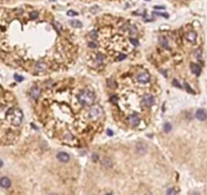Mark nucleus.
Instances as JSON below:
<instances>
[{
  "instance_id": "obj_1",
  "label": "nucleus",
  "mask_w": 207,
  "mask_h": 195,
  "mask_svg": "<svg viewBox=\"0 0 207 195\" xmlns=\"http://www.w3.org/2000/svg\"><path fill=\"white\" fill-rule=\"evenodd\" d=\"M95 94L91 91H89V90H84V91H82L78 98L79 102L81 103L83 106H91L93 104V102H95Z\"/></svg>"
},
{
  "instance_id": "obj_2",
  "label": "nucleus",
  "mask_w": 207,
  "mask_h": 195,
  "mask_svg": "<svg viewBox=\"0 0 207 195\" xmlns=\"http://www.w3.org/2000/svg\"><path fill=\"white\" fill-rule=\"evenodd\" d=\"M8 118L12 125L19 126L22 120V113L19 109H10L8 111Z\"/></svg>"
},
{
  "instance_id": "obj_3",
  "label": "nucleus",
  "mask_w": 207,
  "mask_h": 195,
  "mask_svg": "<svg viewBox=\"0 0 207 195\" xmlns=\"http://www.w3.org/2000/svg\"><path fill=\"white\" fill-rule=\"evenodd\" d=\"M89 118H91V120H93V121L100 119L101 117L103 116V109H102V107H100V106H98V105H95V106H93V107L91 108V110H89Z\"/></svg>"
},
{
  "instance_id": "obj_4",
  "label": "nucleus",
  "mask_w": 207,
  "mask_h": 195,
  "mask_svg": "<svg viewBox=\"0 0 207 195\" xmlns=\"http://www.w3.org/2000/svg\"><path fill=\"white\" fill-rule=\"evenodd\" d=\"M142 104L146 107H151L154 105V98L150 94H145L142 98Z\"/></svg>"
},
{
  "instance_id": "obj_5",
  "label": "nucleus",
  "mask_w": 207,
  "mask_h": 195,
  "mask_svg": "<svg viewBox=\"0 0 207 195\" xmlns=\"http://www.w3.org/2000/svg\"><path fill=\"white\" fill-rule=\"evenodd\" d=\"M149 78H150V75H149V73L147 71H143L141 73H139V75L137 77L138 81L141 82V84H146L147 81H149Z\"/></svg>"
},
{
  "instance_id": "obj_6",
  "label": "nucleus",
  "mask_w": 207,
  "mask_h": 195,
  "mask_svg": "<svg viewBox=\"0 0 207 195\" xmlns=\"http://www.w3.org/2000/svg\"><path fill=\"white\" fill-rule=\"evenodd\" d=\"M128 120H129V123L132 126H137L140 122V118L137 114H131L130 116L128 117Z\"/></svg>"
},
{
  "instance_id": "obj_7",
  "label": "nucleus",
  "mask_w": 207,
  "mask_h": 195,
  "mask_svg": "<svg viewBox=\"0 0 207 195\" xmlns=\"http://www.w3.org/2000/svg\"><path fill=\"white\" fill-rule=\"evenodd\" d=\"M57 159L62 162H67L68 161H69L70 157L67 153H63V151H61V153H59L58 155H57Z\"/></svg>"
},
{
  "instance_id": "obj_8",
  "label": "nucleus",
  "mask_w": 207,
  "mask_h": 195,
  "mask_svg": "<svg viewBox=\"0 0 207 195\" xmlns=\"http://www.w3.org/2000/svg\"><path fill=\"white\" fill-rule=\"evenodd\" d=\"M0 185L3 188H9L10 185H11V182H10V180L7 177H2L0 179Z\"/></svg>"
},
{
  "instance_id": "obj_9",
  "label": "nucleus",
  "mask_w": 207,
  "mask_h": 195,
  "mask_svg": "<svg viewBox=\"0 0 207 195\" xmlns=\"http://www.w3.org/2000/svg\"><path fill=\"white\" fill-rule=\"evenodd\" d=\"M40 94H41L40 88H32V91H30V97L33 98V99H38Z\"/></svg>"
},
{
  "instance_id": "obj_10",
  "label": "nucleus",
  "mask_w": 207,
  "mask_h": 195,
  "mask_svg": "<svg viewBox=\"0 0 207 195\" xmlns=\"http://www.w3.org/2000/svg\"><path fill=\"white\" fill-rule=\"evenodd\" d=\"M186 38H187V40H188V41H190V42L194 43V42H195V41H196V38H197V35H196V32H187Z\"/></svg>"
},
{
  "instance_id": "obj_11",
  "label": "nucleus",
  "mask_w": 207,
  "mask_h": 195,
  "mask_svg": "<svg viewBox=\"0 0 207 195\" xmlns=\"http://www.w3.org/2000/svg\"><path fill=\"white\" fill-rule=\"evenodd\" d=\"M196 117H197L199 120H205L206 119V117H207V115H206V112L204 111V110H198L197 111V113H196Z\"/></svg>"
},
{
  "instance_id": "obj_12",
  "label": "nucleus",
  "mask_w": 207,
  "mask_h": 195,
  "mask_svg": "<svg viewBox=\"0 0 207 195\" xmlns=\"http://www.w3.org/2000/svg\"><path fill=\"white\" fill-rule=\"evenodd\" d=\"M191 70H192V71H193V73H195L196 75H199V74H200V72H201L200 66H199V65H197V64H192V65H191Z\"/></svg>"
},
{
  "instance_id": "obj_13",
  "label": "nucleus",
  "mask_w": 207,
  "mask_h": 195,
  "mask_svg": "<svg viewBox=\"0 0 207 195\" xmlns=\"http://www.w3.org/2000/svg\"><path fill=\"white\" fill-rule=\"evenodd\" d=\"M136 151H137V153H138L142 155V153H144L145 151H146V147H145L144 144L138 143V144H137V146H136Z\"/></svg>"
},
{
  "instance_id": "obj_14",
  "label": "nucleus",
  "mask_w": 207,
  "mask_h": 195,
  "mask_svg": "<svg viewBox=\"0 0 207 195\" xmlns=\"http://www.w3.org/2000/svg\"><path fill=\"white\" fill-rule=\"evenodd\" d=\"M103 166L106 168H110L112 167V161L110 160L109 158H105L103 160Z\"/></svg>"
},
{
  "instance_id": "obj_15",
  "label": "nucleus",
  "mask_w": 207,
  "mask_h": 195,
  "mask_svg": "<svg viewBox=\"0 0 207 195\" xmlns=\"http://www.w3.org/2000/svg\"><path fill=\"white\" fill-rule=\"evenodd\" d=\"M36 67H37V69L39 70V71H43V70L46 69L47 65L45 64L44 62H39V63H38V64H37V66H36Z\"/></svg>"
},
{
  "instance_id": "obj_16",
  "label": "nucleus",
  "mask_w": 207,
  "mask_h": 195,
  "mask_svg": "<svg viewBox=\"0 0 207 195\" xmlns=\"http://www.w3.org/2000/svg\"><path fill=\"white\" fill-rule=\"evenodd\" d=\"M159 44H161V46L163 47V48H169L168 41H167L165 38H161V40H159Z\"/></svg>"
},
{
  "instance_id": "obj_17",
  "label": "nucleus",
  "mask_w": 207,
  "mask_h": 195,
  "mask_svg": "<svg viewBox=\"0 0 207 195\" xmlns=\"http://www.w3.org/2000/svg\"><path fill=\"white\" fill-rule=\"evenodd\" d=\"M127 29L129 30V32H130L131 35H134V34H136V32H137V29H136V27H134L133 25L128 26V27H127Z\"/></svg>"
},
{
  "instance_id": "obj_18",
  "label": "nucleus",
  "mask_w": 207,
  "mask_h": 195,
  "mask_svg": "<svg viewBox=\"0 0 207 195\" xmlns=\"http://www.w3.org/2000/svg\"><path fill=\"white\" fill-rule=\"evenodd\" d=\"M70 23H71V26L74 27V28H81V26H82V23L78 21H71Z\"/></svg>"
},
{
  "instance_id": "obj_19",
  "label": "nucleus",
  "mask_w": 207,
  "mask_h": 195,
  "mask_svg": "<svg viewBox=\"0 0 207 195\" xmlns=\"http://www.w3.org/2000/svg\"><path fill=\"white\" fill-rule=\"evenodd\" d=\"M30 19H38V16H39V12H38V11H32V12H30Z\"/></svg>"
},
{
  "instance_id": "obj_20",
  "label": "nucleus",
  "mask_w": 207,
  "mask_h": 195,
  "mask_svg": "<svg viewBox=\"0 0 207 195\" xmlns=\"http://www.w3.org/2000/svg\"><path fill=\"white\" fill-rule=\"evenodd\" d=\"M163 129H165V132H169V131H170V130L172 129V126H171V124L165 123V126H163Z\"/></svg>"
},
{
  "instance_id": "obj_21",
  "label": "nucleus",
  "mask_w": 207,
  "mask_h": 195,
  "mask_svg": "<svg viewBox=\"0 0 207 195\" xmlns=\"http://www.w3.org/2000/svg\"><path fill=\"white\" fill-rule=\"evenodd\" d=\"M108 86H109L110 88H116V86H117L114 80H109V81H108Z\"/></svg>"
},
{
  "instance_id": "obj_22",
  "label": "nucleus",
  "mask_w": 207,
  "mask_h": 195,
  "mask_svg": "<svg viewBox=\"0 0 207 195\" xmlns=\"http://www.w3.org/2000/svg\"><path fill=\"white\" fill-rule=\"evenodd\" d=\"M103 60H104V57H103L102 55H101V54H99L98 56H97V61H98V63H102L103 62Z\"/></svg>"
},
{
  "instance_id": "obj_23",
  "label": "nucleus",
  "mask_w": 207,
  "mask_h": 195,
  "mask_svg": "<svg viewBox=\"0 0 207 195\" xmlns=\"http://www.w3.org/2000/svg\"><path fill=\"white\" fill-rule=\"evenodd\" d=\"M154 13L157 14V15L163 16V17H165V19H168V17H169V14H167V13H161V12H154Z\"/></svg>"
},
{
  "instance_id": "obj_24",
  "label": "nucleus",
  "mask_w": 207,
  "mask_h": 195,
  "mask_svg": "<svg viewBox=\"0 0 207 195\" xmlns=\"http://www.w3.org/2000/svg\"><path fill=\"white\" fill-rule=\"evenodd\" d=\"M14 78H15V79H17V81H21V80H22V77H21V76H19V75H17V74H15V75H14Z\"/></svg>"
},
{
  "instance_id": "obj_25",
  "label": "nucleus",
  "mask_w": 207,
  "mask_h": 195,
  "mask_svg": "<svg viewBox=\"0 0 207 195\" xmlns=\"http://www.w3.org/2000/svg\"><path fill=\"white\" fill-rule=\"evenodd\" d=\"M89 47H91V48H95V47L98 46V45H97V43H93V42H91L89 44Z\"/></svg>"
},
{
  "instance_id": "obj_26",
  "label": "nucleus",
  "mask_w": 207,
  "mask_h": 195,
  "mask_svg": "<svg viewBox=\"0 0 207 195\" xmlns=\"http://www.w3.org/2000/svg\"><path fill=\"white\" fill-rule=\"evenodd\" d=\"M154 9H156V10H163V9H165V6H154Z\"/></svg>"
},
{
  "instance_id": "obj_27",
  "label": "nucleus",
  "mask_w": 207,
  "mask_h": 195,
  "mask_svg": "<svg viewBox=\"0 0 207 195\" xmlns=\"http://www.w3.org/2000/svg\"><path fill=\"white\" fill-rule=\"evenodd\" d=\"M67 14L69 16H71V15H76L77 13H76V12H74V11H71V10H69V11L67 12Z\"/></svg>"
},
{
  "instance_id": "obj_28",
  "label": "nucleus",
  "mask_w": 207,
  "mask_h": 195,
  "mask_svg": "<svg viewBox=\"0 0 207 195\" xmlns=\"http://www.w3.org/2000/svg\"><path fill=\"white\" fill-rule=\"evenodd\" d=\"M91 37L93 38V39L97 38V32H91Z\"/></svg>"
},
{
  "instance_id": "obj_29",
  "label": "nucleus",
  "mask_w": 207,
  "mask_h": 195,
  "mask_svg": "<svg viewBox=\"0 0 207 195\" xmlns=\"http://www.w3.org/2000/svg\"><path fill=\"white\" fill-rule=\"evenodd\" d=\"M131 43H132L133 45H138V42L134 39H131Z\"/></svg>"
},
{
  "instance_id": "obj_30",
  "label": "nucleus",
  "mask_w": 207,
  "mask_h": 195,
  "mask_svg": "<svg viewBox=\"0 0 207 195\" xmlns=\"http://www.w3.org/2000/svg\"><path fill=\"white\" fill-rule=\"evenodd\" d=\"M185 86H186V88H187V91L190 92V93H192V91H191V88L188 86V84H185Z\"/></svg>"
},
{
  "instance_id": "obj_31",
  "label": "nucleus",
  "mask_w": 207,
  "mask_h": 195,
  "mask_svg": "<svg viewBox=\"0 0 207 195\" xmlns=\"http://www.w3.org/2000/svg\"><path fill=\"white\" fill-rule=\"evenodd\" d=\"M174 84H175V86H177L178 88H181V86H180V84L178 82L177 80H174Z\"/></svg>"
},
{
  "instance_id": "obj_32",
  "label": "nucleus",
  "mask_w": 207,
  "mask_h": 195,
  "mask_svg": "<svg viewBox=\"0 0 207 195\" xmlns=\"http://www.w3.org/2000/svg\"><path fill=\"white\" fill-rule=\"evenodd\" d=\"M125 57H126V56L124 55V54H122V55H120V56H119V59H120V60H123V59L125 58Z\"/></svg>"
},
{
  "instance_id": "obj_33",
  "label": "nucleus",
  "mask_w": 207,
  "mask_h": 195,
  "mask_svg": "<svg viewBox=\"0 0 207 195\" xmlns=\"http://www.w3.org/2000/svg\"><path fill=\"white\" fill-rule=\"evenodd\" d=\"M93 161H97V160H98V156H97V155H95V153H93Z\"/></svg>"
},
{
  "instance_id": "obj_34",
  "label": "nucleus",
  "mask_w": 207,
  "mask_h": 195,
  "mask_svg": "<svg viewBox=\"0 0 207 195\" xmlns=\"http://www.w3.org/2000/svg\"><path fill=\"white\" fill-rule=\"evenodd\" d=\"M167 193H168V194H173V193H175V191L172 190V189H170V190L167 191Z\"/></svg>"
},
{
  "instance_id": "obj_35",
  "label": "nucleus",
  "mask_w": 207,
  "mask_h": 195,
  "mask_svg": "<svg viewBox=\"0 0 207 195\" xmlns=\"http://www.w3.org/2000/svg\"><path fill=\"white\" fill-rule=\"evenodd\" d=\"M111 101H112L113 103H116V102H117V99H116V97H113V99H111Z\"/></svg>"
},
{
  "instance_id": "obj_36",
  "label": "nucleus",
  "mask_w": 207,
  "mask_h": 195,
  "mask_svg": "<svg viewBox=\"0 0 207 195\" xmlns=\"http://www.w3.org/2000/svg\"><path fill=\"white\" fill-rule=\"evenodd\" d=\"M108 135H113V132L109 130V131H108Z\"/></svg>"
},
{
  "instance_id": "obj_37",
  "label": "nucleus",
  "mask_w": 207,
  "mask_h": 195,
  "mask_svg": "<svg viewBox=\"0 0 207 195\" xmlns=\"http://www.w3.org/2000/svg\"><path fill=\"white\" fill-rule=\"evenodd\" d=\"M2 166H3V162H2V161H1V160H0V168L2 167Z\"/></svg>"
},
{
  "instance_id": "obj_38",
  "label": "nucleus",
  "mask_w": 207,
  "mask_h": 195,
  "mask_svg": "<svg viewBox=\"0 0 207 195\" xmlns=\"http://www.w3.org/2000/svg\"><path fill=\"white\" fill-rule=\"evenodd\" d=\"M147 1H148V0H147Z\"/></svg>"
}]
</instances>
